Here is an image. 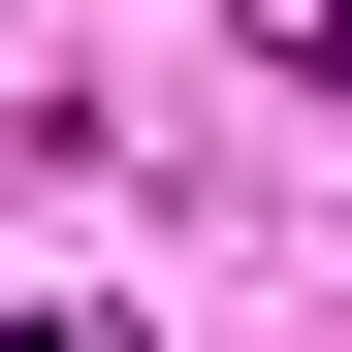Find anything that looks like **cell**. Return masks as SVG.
I'll list each match as a JSON object with an SVG mask.
<instances>
[{
  "label": "cell",
  "mask_w": 352,
  "mask_h": 352,
  "mask_svg": "<svg viewBox=\"0 0 352 352\" xmlns=\"http://www.w3.org/2000/svg\"><path fill=\"white\" fill-rule=\"evenodd\" d=\"M256 65H288V96H352V0H256Z\"/></svg>",
  "instance_id": "obj_1"
}]
</instances>
